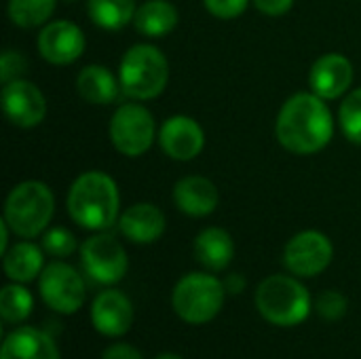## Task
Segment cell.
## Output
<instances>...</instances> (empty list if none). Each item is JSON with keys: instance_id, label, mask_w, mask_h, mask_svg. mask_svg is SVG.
Instances as JSON below:
<instances>
[{"instance_id": "13", "label": "cell", "mask_w": 361, "mask_h": 359, "mask_svg": "<svg viewBox=\"0 0 361 359\" xmlns=\"http://www.w3.org/2000/svg\"><path fill=\"white\" fill-rule=\"evenodd\" d=\"M159 144L169 159L192 161L205 148V131L192 116L176 114L161 125Z\"/></svg>"}, {"instance_id": "34", "label": "cell", "mask_w": 361, "mask_h": 359, "mask_svg": "<svg viewBox=\"0 0 361 359\" xmlns=\"http://www.w3.org/2000/svg\"><path fill=\"white\" fill-rule=\"evenodd\" d=\"M8 233H13V231L8 229L6 220L2 218V220H0V254H2V256H4L6 250H8Z\"/></svg>"}, {"instance_id": "10", "label": "cell", "mask_w": 361, "mask_h": 359, "mask_svg": "<svg viewBox=\"0 0 361 359\" xmlns=\"http://www.w3.org/2000/svg\"><path fill=\"white\" fill-rule=\"evenodd\" d=\"M332 258V241L319 231H302L294 235L283 250V267L296 277H315L324 273Z\"/></svg>"}, {"instance_id": "15", "label": "cell", "mask_w": 361, "mask_h": 359, "mask_svg": "<svg viewBox=\"0 0 361 359\" xmlns=\"http://www.w3.org/2000/svg\"><path fill=\"white\" fill-rule=\"evenodd\" d=\"M93 328L108 339H118L133 326V305L121 290H104L91 305Z\"/></svg>"}, {"instance_id": "16", "label": "cell", "mask_w": 361, "mask_h": 359, "mask_svg": "<svg viewBox=\"0 0 361 359\" xmlns=\"http://www.w3.org/2000/svg\"><path fill=\"white\" fill-rule=\"evenodd\" d=\"M176 207L190 218H205L214 214L220 205V193L209 178L186 176L173 186Z\"/></svg>"}, {"instance_id": "26", "label": "cell", "mask_w": 361, "mask_h": 359, "mask_svg": "<svg viewBox=\"0 0 361 359\" xmlns=\"http://www.w3.org/2000/svg\"><path fill=\"white\" fill-rule=\"evenodd\" d=\"M338 125L349 142L361 144V87L343 99L338 108Z\"/></svg>"}, {"instance_id": "25", "label": "cell", "mask_w": 361, "mask_h": 359, "mask_svg": "<svg viewBox=\"0 0 361 359\" xmlns=\"http://www.w3.org/2000/svg\"><path fill=\"white\" fill-rule=\"evenodd\" d=\"M34 309V298L23 284H8L0 292V317L6 324H21L30 317Z\"/></svg>"}, {"instance_id": "21", "label": "cell", "mask_w": 361, "mask_h": 359, "mask_svg": "<svg viewBox=\"0 0 361 359\" xmlns=\"http://www.w3.org/2000/svg\"><path fill=\"white\" fill-rule=\"evenodd\" d=\"M4 273L15 284H30L40 277L44 269V254L38 245L30 241H19L6 250L2 256Z\"/></svg>"}, {"instance_id": "12", "label": "cell", "mask_w": 361, "mask_h": 359, "mask_svg": "<svg viewBox=\"0 0 361 359\" xmlns=\"http://www.w3.org/2000/svg\"><path fill=\"white\" fill-rule=\"evenodd\" d=\"M85 47L87 40L82 30L68 19L49 21L38 34V53L53 66L74 63L85 53Z\"/></svg>"}, {"instance_id": "29", "label": "cell", "mask_w": 361, "mask_h": 359, "mask_svg": "<svg viewBox=\"0 0 361 359\" xmlns=\"http://www.w3.org/2000/svg\"><path fill=\"white\" fill-rule=\"evenodd\" d=\"M25 70H27V61L19 51L8 49L2 53V57H0V80H2V85L11 83L15 78H21V74H25Z\"/></svg>"}, {"instance_id": "18", "label": "cell", "mask_w": 361, "mask_h": 359, "mask_svg": "<svg viewBox=\"0 0 361 359\" xmlns=\"http://www.w3.org/2000/svg\"><path fill=\"white\" fill-rule=\"evenodd\" d=\"M0 359H59L55 341L38 328H17L0 349Z\"/></svg>"}, {"instance_id": "36", "label": "cell", "mask_w": 361, "mask_h": 359, "mask_svg": "<svg viewBox=\"0 0 361 359\" xmlns=\"http://www.w3.org/2000/svg\"><path fill=\"white\" fill-rule=\"evenodd\" d=\"M61 2H78V0H61Z\"/></svg>"}, {"instance_id": "24", "label": "cell", "mask_w": 361, "mask_h": 359, "mask_svg": "<svg viewBox=\"0 0 361 359\" xmlns=\"http://www.w3.org/2000/svg\"><path fill=\"white\" fill-rule=\"evenodd\" d=\"M55 4L57 0H8L6 11H8V19L15 25L23 30H32L49 23L51 15L55 13Z\"/></svg>"}, {"instance_id": "14", "label": "cell", "mask_w": 361, "mask_h": 359, "mask_svg": "<svg viewBox=\"0 0 361 359\" xmlns=\"http://www.w3.org/2000/svg\"><path fill=\"white\" fill-rule=\"evenodd\" d=\"M353 78H355L353 63L349 57L341 53L322 55L309 72L311 91L326 102L343 97L351 89Z\"/></svg>"}, {"instance_id": "22", "label": "cell", "mask_w": 361, "mask_h": 359, "mask_svg": "<svg viewBox=\"0 0 361 359\" xmlns=\"http://www.w3.org/2000/svg\"><path fill=\"white\" fill-rule=\"evenodd\" d=\"M133 25L146 38H163L178 25V8L169 0H148L137 6Z\"/></svg>"}, {"instance_id": "32", "label": "cell", "mask_w": 361, "mask_h": 359, "mask_svg": "<svg viewBox=\"0 0 361 359\" xmlns=\"http://www.w3.org/2000/svg\"><path fill=\"white\" fill-rule=\"evenodd\" d=\"M102 359H144L142 353L131 347V345H125V343H118V345H112L104 351Z\"/></svg>"}, {"instance_id": "1", "label": "cell", "mask_w": 361, "mask_h": 359, "mask_svg": "<svg viewBox=\"0 0 361 359\" xmlns=\"http://www.w3.org/2000/svg\"><path fill=\"white\" fill-rule=\"evenodd\" d=\"M275 133L279 144L292 154H315L334 135V116L319 95L300 91L286 99L277 114Z\"/></svg>"}, {"instance_id": "11", "label": "cell", "mask_w": 361, "mask_h": 359, "mask_svg": "<svg viewBox=\"0 0 361 359\" xmlns=\"http://www.w3.org/2000/svg\"><path fill=\"white\" fill-rule=\"evenodd\" d=\"M0 102L6 118L21 129H32L40 125L47 116V99L42 91L34 83L23 78L4 83Z\"/></svg>"}, {"instance_id": "31", "label": "cell", "mask_w": 361, "mask_h": 359, "mask_svg": "<svg viewBox=\"0 0 361 359\" xmlns=\"http://www.w3.org/2000/svg\"><path fill=\"white\" fill-rule=\"evenodd\" d=\"M252 2L262 15L269 17H281L294 6V0H252Z\"/></svg>"}, {"instance_id": "30", "label": "cell", "mask_w": 361, "mask_h": 359, "mask_svg": "<svg viewBox=\"0 0 361 359\" xmlns=\"http://www.w3.org/2000/svg\"><path fill=\"white\" fill-rule=\"evenodd\" d=\"M252 0H203L205 8L218 19H235L245 13Z\"/></svg>"}, {"instance_id": "7", "label": "cell", "mask_w": 361, "mask_h": 359, "mask_svg": "<svg viewBox=\"0 0 361 359\" xmlns=\"http://www.w3.org/2000/svg\"><path fill=\"white\" fill-rule=\"evenodd\" d=\"M157 140V123L152 112L142 104H123L110 118V142L112 146L129 157H142L150 150Z\"/></svg>"}, {"instance_id": "19", "label": "cell", "mask_w": 361, "mask_h": 359, "mask_svg": "<svg viewBox=\"0 0 361 359\" xmlns=\"http://www.w3.org/2000/svg\"><path fill=\"white\" fill-rule=\"evenodd\" d=\"M195 258L212 273L224 271L235 258V241L220 226L203 229L195 239Z\"/></svg>"}, {"instance_id": "4", "label": "cell", "mask_w": 361, "mask_h": 359, "mask_svg": "<svg viewBox=\"0 0 361 359\" xmlns=\"http://www.w3.org/2000/svg\"><path fill=\"white\" fill-rule=\"evenodd\" d=\"M55 214V197L44 182L25 180L17 184L4 201V220L21 239L44 233Z\"/></svg>"}, {"instance_id": "17", "label": "cell", "mask_w": 361, "mask_h": 359, "mask_svg": "<svg viewBox=\"0 0 361 359\" xmlns=\"http://www.w3.org/2000/svg\"><path fill=\"white\" fill-rule=\"evenodd\" d=\"M165 214L152 203H135L127 207L118 218V231L131 243L148 245L163 237L165 233Z\"/></svg>"}, {"instance_id": "23", "label": "cell", "mask_w": 361, "mask_h": 359, "mask_svg": "<svg viewBox=\"0 0 361 359\" xmlns=\"http://www.w3.org/2000/svg\"><path fill=\"white\" fill-rule=\"evenodd\" d=\"M135 0H87V13L91 21L108 32L123 30L133 23Z\"/></svg>"}, {"instance_id": "28", "label": "cell", "mask_w": 361, "mask_h": 359, "mask_svg": "<svg viewBox=\"0 0 361 359\" xmlns=\"http://www.w3.org/2000/svg\"><path fill=\"white\" fill-rule=\"evenodd\" d=\"M315 309L317 313L328 320V322H338L347 315V309H349V303L345 298V294L336 292V290H326L317 296L315 300Z\"/></svg>"}, {"instance_id": "3", "label": "cell", "mask_w": 361, "mask_h": 359, "mask_svg": "<svg viewBox=\"0 0 361 359\" xmlns=\"http://www.w3.org/2000/svg\"><path fill=\"white\" fill-rule=\"evenodd\" d=\"M118 80L127 97L137 102L154 99L169 83V61L154 44H133L121 57Z\"/></svg>"}, {"instance_id": "27", "label": "cell", "mask_w": 361, "mask_h": 359, "mask_svg": "<svg viewBox=\"0 0 361 359\" xmlns=\"http://www.w3.org/2000/svg\"><path fill=\"white\" fill-rule=\"evenodd\" d=\"M76 248H78L76 237L68 229L55 226V229L44 231V235H42V250L49 256L66 258V256H72L76 252Z\"/></svg>"}, {"instance_id": "5", "label": "cell", "mask_w": 361, "mask_h": 359, "mask_svg": "<svg viewBox=\"0 0 361 359\" xmlns=\"http://www.w3.org/2000/svg\"><path fill=\"white\" fill-rule=\"evenodd\" d=\"M256 307L269 324L292 328L309 317L313 303L309 290L298 279L271 275L262 279L256 290Z\"/></svg>"}, {"instance_id": "6", "label": "cell", "mask_w": 361, "mask_h": 359, "mask_svg": "<svg viewBox=\"0 0 361 359\" xmlns=\"http://www.w3.org/2000/svg\"><path fill=\"white\" fill-rule=\"evenodd\" d=\"M224 281L216 279L209 273H188L176 284L171 305L182 322L201 326L220 315L224 307Z\"/></svg>"}, {"instance_id": "2", "label": "cell", "mask_w": 361, "mask_h": 359, "mask_svg": "<svg viewBox=\"0 0 361 359\" xmlns=\"http://www.w3.org/2000/svg\"><path fill=\"white\" fill-rule=\"evenodd\" d=\"M66 209L78 226L87 231H108L121 218L118 186L104 171H85L72 182Z\"/></svg>"}, {"instance_id": "35", "label": "cell", "mask_w": 361, "mask_h": 359, "mask_svg": "<svg viewBox=\"0 0 361 359\" xmlns=\"http://www.w3.org/2000/svg\"><path fill=\"white\" fill-rule=\"evenodd\" d=\"M157 359H182L180 355H176V353H163V355H159Z\"/></svg>"}, {"instance_id": "20", "label": "cell", "mask_w": 361, "mask_h": 359, "mask_svg": "<svg viewBox=\"0 0 361 359\" xmlns=\"http://www.w3.org/2000/svg\"><path fill=\"white\" fill-rule=\"evenodd\" d=\"M76 91L85 102H89L93 106H108V104L116 102L118 91H123V89H121V80L106 66L91 63L78 72Z\"/></svg>"}, {"instance_id": "8", "label": "cell", "mask_w": 361, "mask_h": 359, "mask_svg": "<svg viewBox=\"0 0 361 359\" xmlns=\"http://www.w3.org/2000/svg\"><path fill=\"white\" fill-rule=\"evenodd\" d=\"M85 275L99 286H114L127 275L129 258L125 248L110 233L97 231L78 248Z\"/></svg>"}, {"instance_id": "33", "label": "cell", "mask_w": 361, "mask_h": 359, "mask_svg": "<svg viewBox=\"0 0 361 359\" xmlns=\"http://www.w3.org/2000/svg\"><path fill=\"white\" fill-rule=\"evenodd\" d=\"M224 288H226V294H241L245 290V277L241 273H233L226 277Z\"/></svg>"}, {"instance_id": "9", "label": "cell", "mask_w": 361, "mask_h": 359, "mask_svg": "<svg viewBox=\"0 0 361 359\" xmlns=\"http://www.w3.org/2000/svg\"><path fill=\"white\" fill-rule=\"evenodd\" d=\"M38 290L42 296V303L61 315H72L76 313L82 303H85V279L82 275L66 264V262H51L42 269Z\"/></svg>"}]
</instances>
